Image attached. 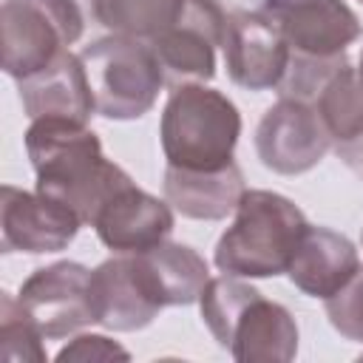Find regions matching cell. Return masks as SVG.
Masks as SVG:
<instances>
[{"label":"cell","mask_w":363,"mask_h":363,"mask_svg":"<svg viewBox=\"0 0 363 363\" xmlns=\"http://www.w3.org/2000/svg\"><path fill=\"white\" fill-rule=\"evenodd\" d=\"M128 357L130 352L105 335H77L68 346L57 352L60 363L65 360H128Z\"/></svg>","instance_id":"obj_24"},{"label":"cell","mask_w":363,"mask_h":363,"mask_svg":"<svg viewBox=\"0 0 363 363\" xmlns=\"http://www.w3.org/2000/svg\"><path fill=\"white\" fill-rule=\"evenodd\" d=\"M150 45L159 57L164 82L170 88L190 82H210L216 77V43L204 31L187 23H176L173 28L159 34Z\"/></svg>","instance_id":"obj_18"},{"label":"cell","mask_w":363,"mask_h":363,"mask_svg":"<svg viewBox=\"0 0 363 363\" xmlns=\"http://www.w3.org/2000/svg\"><path fill=\"white\" fill-rule=\"evenodd\" d=\"M346 65H349L346 54H337V57H315V54L289 51L286 71H284L281 82L275 85V91L284 99H298V102L315 105L320 99L323 88L332 82V77L340 68H346Z\"/></svg>","instance_id":"obj_22"},{"label":"cell","mask_w":363,"mask_h":363,"mask_svg":"<svg viewBox=\"0 0 363 363\" xmlns=\"http://www.w3.org/2000/svg\"><path fill=\"white\" fill-rule=\"evenodd\" d=\"M213 340L241 363H286L298 354V323L284 303L267 301L238 275L210 278L199 298Z\"/></svg>","instance_id":"obj_2"},{"label":"cell","mask_w":363,"mask_h":363,"mask_svg":"<svg viewBox=\"0 0 363 363\" xmlns=\"http://www.w3.org/2000/svg\"><path fill=\"white\" fill-rule=\"evenodd\" d=\"M82 28L77 0H6L0 9L3 71L14 79L43 71L82 37Z\"/></svg>","instance_id":"obj_6"},{"label":"cell","mask_w":363,"mask_h":363,"mask_svg":"<svg viewBox=\"0 0 363 363\" xmlns=\"http://www.w3.org/2000/svg\"><path fill=\"white\" fill-rule=\"evenodd\" d=\"M360 62H363V51H360Z\"/></svg>","instance_id":"obj_26"},{"label":"cell","mask_w":363,"mask_h":363,"mask_svg":"<svg viewBox=\"0 0 363 363\" xmlns=\"http://www.w3.org/2000/svg\"><path fill=\"white\" fill-rule=\"evenodd\" d=\"M221 48L227 77L247 91L275 88L289 62L286 40L261 11H230Z\"/></svg>","instance_id":"obj_11"},{"label":"cell","mask_w":363,"mask_h":363,"mask_svg":"<svg viewBox=\"0 0 363 363\" xmlns=\"http://www.w3.org/2000/svg\"><path fill=\"white\" fill-rule=\"evenodd\" d=\"M45 335L11 292L0 295V357L9 363H45Z\"/></svg>","instance_id":"obj_21"},{"label":"cell","mask_w":363,"mask_h":363,"mask_svg":"<svg viewBox=\"0 0 363 363\" xmlns=\"http://www.w3.org/2000/svg\"><path fill=\"white\" fill-rule=\"evenodd\" d=\"M335 145L363 136V62L340 68L315 102Z\"/></svg>","instance_id":"obj_20"},{"label":"cell","mask_w":363,"mask_h":363,"mask_svg":"<svg viewBox=\"0 0 363 363\" xmlns=\"http://www.w3.org/2000/svg\"><path fill=\"white\" fill-rule=\"evenodd\" d=\"M128 255L142 289L159 309L196 303L210 281L207 261L187 244L162 241L150 250Z\"/></svg>","instance_id":"obj_13"},{"label":"cell","mask_w":363,"mask_h":363,"mask_svg":"<svg viewBox=\"0 0 363 363\" xmlns=\"http://www.w3.org/2000/svg\"><path fill=\"white\" fill-rule=\"evenodd\" d=\"M335 153H337L340 162L363 182V136H360V139H352V142H337V145H335Z\"/></svg>","instance_id":"obj_25"},{"label":"cell","mask_w":363,"mask_h":363,"mask_svg":"<svg viewBox=\"0 0 363 363\" xmlns=\"http://www.w3.org/2000/svg\"><path fill=\"white\" fill-rule=\"evenodd\" d=\"M360 3H363V0H360Z\"/></svg>","instance_id":"obj_28"},{"label":"cell","mask_w":363,"mask_h":363,"mask_svg":"<svg viewBox=\"0 0 363 363\" xmlns=\"http://www.w3.org/2000/svg\"><path fill=\"white\" fill-rule=\"evenodd\" d=\"M82 227V218L62 201L28 193L14 184L0 190V244L3 252H60Z\"/></svg>","instance_id":"obj_9"},{"label":"cell","mask_w":363,"mask_h":363,"mask_svg":"<svg viewBox=\"0 0 363 363\" xmlns=\"http://www.w3.org/2000/svg\"><path fill=\"white\" fill-rule=\"evenodd\" d=\"M17 91L28 119L65 116V119L88 122L91 113H96L85 65L79 54H71V51H62L43 71L26 79H17Z\"/></svg>","instance_id":"obj_14"},{"label":"cell","mask_w":363,"mask_h":363,"mask_svg":"<svg viewBox=\"0 0 363 363\" xmlns=\"http://www.w3.org/2000/svg\"><path fill=\"white\" fill-rule=\"evenodd\" d=\"M26 153L37 176L34 190L71 207L82 224H94L99 207L133 182L119 164L105 159L99 136L77 119H31Z\"/></svg>","instance_id":"obj_1"},{"label":"cell","mask_w":363,"mask_h":363,"mask_svg":"<svg viewBox=\"0 0 363 363\" xmlns=\"http://www.w3.org/2000/svg\"><path fill=\"white\" fill-rule=\"evenodd\" d=\"M323 309L335 332L363 343V264L337 292L323 298Z\"/></svg>","instance_id":"obj_23"},{"label":"cell","mask_w":363,"mask_h":363,"mask_svg":"<svg viewBox=\"0 0 363 363\" xmlns=\"http://www.w3.org/2000/svg\"><path fill=\"white\" fill-rule=\"evenodd\" d=\"M17 298L51 340L68 337L96 323L91 269L77 261H57L51 267L34 269L23 281Z\"/></svg>","instance_id":"obj_8"},{"label":"cell","mask_w":363,"mask_h":363,"mask_svg":"<svg viewBox=\"0 0 363 363\" xmlns=\"http://www.w3.org/2000/svg\"><path fill=\"white\" fill-rule=\"evenodd\" d=\"M187 0H91V11L111 34L153 43L184 14Z\"/></svg>","instance_id":"obj_19"},{"label":"cell","mask_w":363,"mask_h":363,"mask_svg":"<svg viewBox=\"0 0 363 363\" xmlns=\"http://www.w3.org/2000/svg\"><path fill=\"white\" fill-rule=\"evenodd\" d=\"M335 139L318 113V105L278 96L255 128V153L261 164L281 176H301L320 164Z\"/></svg>","instance_id":"obj_7"},{"label":"cell","mask_w":363,"mask_h":363,"mask_svg":"<svg viewBox=\"0 0 363 363\" xmlns=\"http://www.w3.org/2000/svg\"><path fill=\"white\" fill-rule=\"evenodd\" d=\"M159 136L167 164L218 170L233 162L241 136V113L227 94L204 82L179 85L170 88L164 102Z\"/></svg>","instance_id":"obj_4"},{"label":"cell","mask_w":363,"mask_h":363,"mask_svg":"<svg viewBox=\"0 0 363 363\" xmlns=\"http://www.w3.org/2000/svg\"><path fill=\"white\" fill-rule=\"evenodd\" d=\"M91 295L96 323L111 332L145 329L162 312L142 289L128 252H116L113 258L91 269Z\"/></svg>","instance_id":"obj_17"},{"label":"cell","mask_w":363,"mask_h":363,"mask_svg":"<svg viewBox=\"0 0 363 363\" xmlns=\"http://www.w3.org/2000/svg\"><path fill=\"white\" fill-rule=\"evenodd\" d=\"M247 193L244 173L235 162L218 170H187L167 164L164 167V199L184 218L218 221L235 213L241 196Z\"/></svg>","instance_id":"obj_15"},{"label":"cell","mask_w":363,"mask_h":363,"mask_svg":"<svg viewBox=\"0 0 363 363\" xmlns=\"http://www.w3.org/2000/svg\"><path fill=\"white\" fill-rule=\"evenodd\" d=\"M261 14L281 31L289 51L337 57L360 37V20L343 0H264Z\"/></svg>","instance_id":"obj_10"},{"label":"cell","mask_w":363,"mask_h":363,"mask_svg":"<svg viewBox=\"0 0 363 363\" xmlns=\"http://www.w3.org/2000/svg\"><path fill=\"white\" fill-rule=\"evenodd\" d=\"M91 227L108 250L142 252L167 241L173 233V210L130 182L99 207Z\"/></svg>","instance_id":"obj_12"},{"label":"cell","mask_w":363,"mask_h":363,"mask_svg":"<svg viewBox=\"0 0 363 363\" xmlns=\"http://www.w3.org/2000/svg\"><path fill=\"white\" fill-rule=\"evenodd\" d=\"M79 60L88 74L96 113L105 119L125 122L145 116L167 85L153 45L136 37L111 34L94 40L79 51Z\"/></svg>","instance_id":"obj_5"},{"label":"cell","mask_w":363,"mask_h":363,"mask_svg":"<svg viewBox=\"0 0 363 363\" xmlns=\"http://www.w3.org/2000/svg\"><path fill=\"white\" fill-rule=\"evenodd\" d=\"M357 250L346 235L309 224L286 267V275L303 295L323 301L337 292L357 272Z\"/></svg>","instance_id":"obj_16"},{"label":"cell","mask_w":363,"mask_h":363,"mask_svg":"<svg viewBox=\"0 0 363 363\" xmlns=\"http://www.w3.org/2000/svg\"><path fill=\"white\" fill-rule=\"evenodd\" d=\"M360 241H363V238H360Z\"/></svg>","instance_id":"obj_27"},{"label":"cell","mask_w":363,"mask_h":363,"mask_svg":"<svg viewBox=\"0 0 363 363\" xmlns=\"http://www.w3.org/2000/svg\"><path fill=\"white\" fill-rule=\"evenodd\" d=\"M309 221L295 201L272 190H247L233 224L221 233L213 261L238 278H275L286 272Z\"/></svg>","instance_id":"obj_3"}]
</instances>
